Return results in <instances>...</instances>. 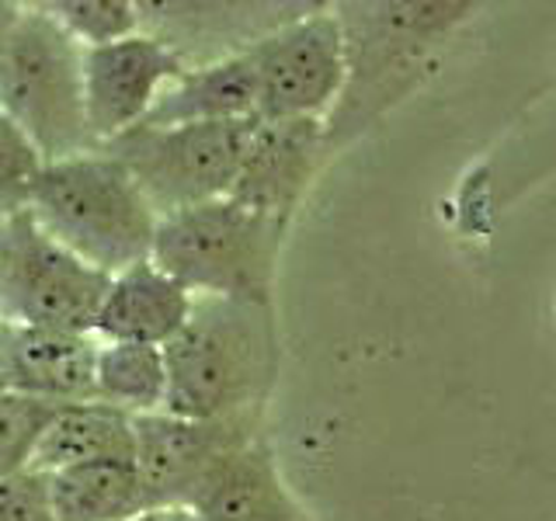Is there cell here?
Returning <instances> with one entry per match:
<instances>
[{"instance_id":"cell-15","label":"cell","mask_w":556,"mask_h":521,"mask_svg":"<svg viewBox=\"0 0 556 521\" xmlns=\"http://www.w3.org/2000/svg\"><path fill=\"white\" fill-rule=\"evenodd\" d=\"M254 118V69L248 56H230L188 66L185 74L164 87V94L147 112L139 126H191V122H243Z\"/></svg>"},{"instance_id":"cell-19","label":"cell","mask_w":556,"mask_h":521,"mask_svg":"<svg viewBox=\"0 0 556 521\" xmlns=\"http://www.w3.org/2000/svg\"><path fill=\"white\" fill-rule=\"evenodd\" d=\"M42 8L80 49H98L143 31L139 0H42Z\"/></svg>"},{"instance_id":"cell-9","label":"cell","mask_w":556,"mask_h":521,"mask_svg":"<svg viewBox=\"0 0 556 521\" xmlns=\"http://www.w3.org/2000/svg\"><path fill=\"white\" fill-rule=\"evenodd\" d=\"M257 421H191L178 414L132 417V466L150 511L191 508L208 473L237 452L261 439Z\"/></svg>"},{"instance_id":"cell-5","label":"cell","mask_w":556,"mask_h":521,"mask_svg":"<svg viewBox=\"0 0 556 521\" xmlns=\"http://www.w3.org/2000/svg\"><path fill=\"white\" fill-rule=\"evenodd\" d=\"M0 115L46 164L94 150L84 115V49L42 4H22L0 56Z\"/></svg>"},{"instance_id":"cell-10","label":"cell","mask_w":556,"mask_h":521,"mask_svg":"<svg viewBox=\"0 0 556 521\" xmlns=\"http://www.w3.org/2000/svg\"><path fill=\"white\" fill-rule=\"evenodd\" d=\"M188 69L164 39L150 31L84 49V115L94 147L136 129L147 112Z\"/></svg>"},{"instance_id":"cell-7","label":"cell","mask_w":556,"mask_h":521,"mask_svg":"<svg viewBox=\"0 0 556 521\" xmlns=\"http://www.w3.org/2000/svg\"><path fill=\"white\" fill-rule=\"evenodd\" d=\"M257 122H324L344 84V42L330 4H309L243 49Z\"/></svg>"},{"instance_id":"cell-12","label":"cell","mask_w":556,"mask_h":521,"mask_svg":"<svg viewBox=\"0 0 556 521\" xmlns=\"http://www.w3.org/2000/svg\"><path fill=\"white\" fill-rule=\"evenodd\" d=\"M98 341L84 330L0 320V393L49 404L94 399Z\"/></svg>"},{"instance_id":"cell-6","label":"cell","mask_w":556,"mask_h":521,"mask_svg":"<svg viewBox=\"0 0 556 521\" xmlns=\"http://www.w3.org/2000/svg\"><path fill=\"white\" fill-rule=\"evenodd\" d=\"M254 118L191 122V126H136L94 150L126 167L156 219L230 195L248 150Z\"/></svg>"},{"instance_id":"cell-22","label":"cell","mask_w":556,"mask_h":521,"mask_svg":"<svg viewBox=\"0 0 556 521\" xmlns=\"http://www.w3.org/2000/svg\"><path fill=\"white\" fill-rule=\"evenodd\" d=\"M0 521H56L46 473L25 469V473L0 480Z\"/></svg>"},{"instance_id":"cell-21","label":"cell","mask_w":556,"mask_h":521,"mask_svg":"<svg viewBox=\"0 0 556 521\" xmlns=\"http://www.w3.org/2000/svg\"><path fill=\"white\" fill-rule=\"evenodd\" d=\"M42 167V153L28 143V136L0 115V219L25 213Z\"/></svg>"},{"instance_id":"cell-17","label":"cell","mask_w":556,"mask_h":521,"mask_svg":"<svg viewBox=\"0 0 556 521\" xmlns=\"http://www.w3.org/2000/svg\"><path fill=\"white\" fill-rule=\"evenodd\" d=\"M101 459H132V417L98 399H84L60 407L52 417L31 469L56 473L66 466Z\"/></svg>"},{"instance_id":"cell-13","label":"cell","mask_w":556,"mask_h":521,"mask_svg":"<svg viewBox=\"0 0 556 521\" xmlns=\"http://www.w3.org/2000/svg\"><path fill=\"white\" fill-rule=\"evenodd\" d=\"M191 306L195 295L185 292L153 260H139L109 278L91 320V338L98 344L164 347L185 327Z\"/></svg>"},{"instance_id":"cell-18","label":"cell","mask_w":556,"mask_h":521,"mask_svg":"<svg viewBox=\"0 0 556 521\" xmlns=\"http://www.w3.org/2000/svg\"><path fill=\"white\" fill-rule=\"evenodd\" d=\"M94 399L129 417L161 414L167 407L164 347L150 344H98Z\"/></svg>"},{"instance_id":"cell-23","label":"cell","mask_w":556,"mask_h":521,"mask_svg":"<svg viewBox=\"0 0 556 521\" xmlns=\"http://www.w3.org/2000/svg\"><path fill=\"white\" fill-rule=\"evenodd\" d=\"M17 11H22V4H14V0H0V56H4V42H8V31L14 25Z\"/></svg>"},{"instance_id":"cell-2","label":"cell","mask_w":556,"mask_h":521,"mask_svg":"<svg viewBox=\"0 0 556 521\" xmlns=\"http://www.w3.org/2000/svg\"><path fill=\"white\" fill-rule=\"evenodd\" d=\"M164 361L167 414L265 424L282 361L275 306L195 300L185 327L164 344Z\"/></svg>"},{"instance_id":"cell-3","label":"cell","mask_w":556,"mask_h":521,"mask_svg":"<svg viewBox=\"0 0 556 521\" xmlns=\"http://www.w3.org/2000/svg\"><path fill=\"white\" fill-rule=\"evenodd\" d=\"M28 213L60 247L104 278L150 260L161 223L126 167L101 150L46 164Z\"/></svg>"},{"instance_id":"cell-1","label":"cell","mask_w":556,"mask_h":521,"mask_svg":"<svg viewBox=\"0 0 556 521\" xmlns=\"http://www.w3.org/2000/svg\"><path fill=\"white\" fill-rule=\"evenodd\" d=\"M330 8L344 42V84L324 118V164L404 104L480 11L469 0H338Z\"/></svg>"},{"instance_id":"cell-8","label":"cell","mask_w":556,"mask_h":521,"mask_svg":"<svg viewBox=\"0 0 556 521\" xmlns=\"http://www.w3.org/2000/svg\"><path fill=\"white\" fill-rule=\"evenodd\" d=\"M109 278L60 247L31 213L0 219V320L91 334Z\"/></svg>"},{"instance_id":"cell-14","label":"cell","mask_w":556,"mask_h":521,"mask_svg":"<svg viewBox=\"0 0 556 521\" xmlns=\"http://www.w3.org/2000/svg\"><path fill=\"white\" fill-rule=\"evenodd\" d=\"M188 511L202 521H313L289 491L265 434L230 452L208 473Z\"/></svg>"},{"instance_id":"cell-24","label":"cell","mask_w":556,"mask_h":521,"mask_svg":"<svg viewBox=\"0 0 556 521\" xmlns=\"http://www.w3.org/2000/svg\"><path fill=\"white\" fill-rule=\"evenodd\" d=\"M139 521H202L195 511H185V508H170V511H150Z\"/></svg>"},{"instance_id":"cell-16","label":"cell","mask_w":556,"mask_h":521,"mask_svg":"<svg viewBox=\"0 0 556 521\" xmlns=\"http://www.w3.org/2000/svg\"><path fill=\"white\" fill-rule=\"evenodd\" d=\"M56 521H139L150 514L132 459H101L46 473Z\"/></svg>"},{"instance_id":"cell-20","label":"cell","mask_w":556,"mask_h":521,"mask_svg":"<svg viewBox=\"0 0 556 521\" xmlns=\"http://www.w3.org/2000/svg\"><path fill=\"white\" fill-rule=\"evenodd\" d=\"M60 407H66V404L0 393V480L31 469L35 452H39Z\"/></svg>"},{"instance_id":"cell-4","label":"cell","mask_w":556,"mask_h":521,"mask_svg":"<svg viewBox=\"0 0 556 521\" xmlns=\"http://www.w3.org/2000/svg\"><path fill=\"white\" fill-rule=\"evenodd\" d=\"M292 226L243 208L230 195L156 223L150 260L195 300L275 306L278 260Z\"/></svg>"},{"instance_id":"cell-11","label":"cell","mask_w":556,"mask_h":521,"mask_svg":"<svg viewBox=\"0 0 556 521\" xmlns=\"http://www.w3.org/2000/svg\"><path fill=\"white\" fill-rule=\"evenodd\" d=\"M324 167V122L254 118L230 199L257 216L292 226Z\"/></svg>"}]
</instances>
